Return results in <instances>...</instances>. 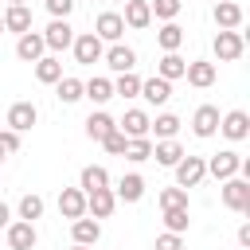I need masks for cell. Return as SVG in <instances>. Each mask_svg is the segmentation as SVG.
Returning <instances> with one entry per match:
<instances>
[{
  "mask_svg": "<svg viewBox=\"0 0 250 250\" xmlns=\"http://www.w3.org/2000/svg\"><path fill=\"white\" fill-rule=\"evenodd\" d=\"M219 184H223V207H230L238 215H250V180L230 176V180H219Z\"/></svg>",
  "mask_w": 250,
  "mask_h": 250,
  "instance_id": "1",
  "label": "cell"
},
{
  "mask_svg": "<svg viewBox=\"0 0 250 250\" xmlns=\"http://www.w3.org/2000/svg\"><path fill=\"white\" fill-rule=\"evenodd\" d=\"M172 172H176V184L180 188H199L203 184V176H207V160L203 156H180L176 164H172Z\"/></svg>",
  "mask_w": 250,
  "mask_h": 250,
  "instance_id": "2",
  "label": "cell"
},
{
  "mask_svg": "<svg viewBox=\"0 0 250 250\" xmlns=\"http://www.w3.org/2000/svg\"><path fill=\"white\" fill-rule=\"evenodd\" d=\"M211 51H215L219 62H238L242 51H246V39H242V31H215Z\"/></svg>",
  "mask_w": 250,
  "mask_h": 250,
  "instance_id": "3",
  "label": "cell"
},
{
  "mask_svg": "<svg viewBox=\"0 0 250 250\" xmlns=\"http://www.w3.org/2000/svg\"><path fill=\"white\" fill-rule=\"evenodd\" d=\"M4 238H8V250H35L39 230H35V223H27V219H12V223L4 227Z\"/></svg>",
  "mask_w": 250,
  "mask_h": 250,
  "instance_id": "4",
  "label": "cell"
},
{
  "mask_svg": "<svg viewBox=\"0 0 250 250\" xmlns=\"http://www.w3.org/2000/svg\"><path fill=\"white\" fill-rule=\"evenodd\" d=\"M70 51H74V62H82V66H94V62H102V51H105V43H102L94 31H82V35H74Z\"/></svg>",
  "mask_w": 250,
  "mask_h": 250,
  "instance_id": "5",
  "label": "cell"
},
{
  "mask_svg": "<svg viewBox=\"0 0 250 250\" xmlns=\"http://www.w3.org/2000/svg\"><path fill=\"white\" fill-rule=\"evenodd\" d=\"M39 35H43V43H47L51 55L70 51V43H74V27H70V20H51L47 31H39Z\"/></svg>",
  "mask_w": 250,
  "mask_h": 250,
  "instance_id": "6",
  "label": "cell"
},
{
  "mask_svg": "<svg viewBox=\"0 0 250 250\" xmlns=\"http://www.w3.org/2000/svg\"><path fill=\"white\" fill-rule=\"evenodd\" d=\"M238 168H242V156L234 148H223V152L207 156V176H215V180H230V176H238Z\"/></svg>",
  "mask_w": 250,
  "mask_h": 250,
  "instance_id": "7",
  "label": "cell"
},
{
  "mask_svg": "<svg viewBox=\"0 0 250 250\" xmlns=\"http://www.w3.org/2000/svg\"><path fill=\"white\" fill-rule=\"evenodd\" d=\"M211 16H215V27H219V31H238L242 20H246L242 4H234V0H215Z\"/></svg>",
  "mask_w": 250,
  "mask_h": 250,
  "instance_id": "8",
  "label": "cell"
},
{
  "mask_svg": "<svg viewBox=\"0 0 250 250\" xmlns=\"http://www.w3.org/2000/svg\"><path fill=\"white\" fill-rule=\"evenodd\" d=\"M94 35H98L102 43H121V35H125V20H121V12H98V20H94Z\"/></svg>",
  "mask_w": 250,
  "mask_h": 250,
  "instance_id": "9",
  "label": "cell"
},
{
  "mask_svg": "<svg viewBox=\"0 0 250 250\" xmlns=\"http://www.w3.org/2000/svg\"><path fill=\"white\" fill-rule=\"evenodd\" d=\"M102 62H105L113 74H125V70H133V66H137V51H133V47H125V43H109V47L102 51Z\"/></svg>",
  "mask_w": 250,
  "mask_h": 250,
  "instance_id": "10",
  "label": "cell"
},
{
  "mask_svg": "<svg viewBox=\"0 0 250 250\" xmlns=\"http://www.w3.org/2000/svg\"><path fill=\"white\" fill-rule=\"evenodd\" d=\"M35 121H39V109H35V102H12V105H8V117H4V125H8V129H16V133H27Z\"/></svg>",
  "mask_w": 250,
  "mask_h": 250,
  "instance_id": "11",
  "label": "cell"
},
{
  "mask_svg": "<svg viewBox=\"0 0 250 250\" xmlns=\"http://www.w3.org/2000/svg\"><path fill=\"white\" fill-rule=\"evenodd\" d=\"M219 133H223L227 141H246V137H250V113H246V109L223 113V117H219Z\"/></svg>",
  "mask_w": 250,
  "mask_h": 250,
  "instance_id": "12",
  "label": "cell"
},
{
  "mask_svg": "<svg viewBox=\"0 0 250 250\" xmlns=\"http://www.w3.org/2000/svg\"><path fill=\"white\" fill-rule=\"evenodd\" d=\"M184 78H188V86H195V90H207V86H215L219 70H215V62H207V59H191V62L184 66Z\"/></svg>",
  "mask_w": 250,
  "mask_h": 250,
  "instance_id": "13",
  "label": "cell"
},
{
  "mask_svg": "<svg viewBox=\"0 0 250 250\" xmlns=\"http://www.w3.org/2000/svg\"><path fill=\"white\" fill-rule=\"evenodd\" d=\"M113 211H117V195H113V188L86 191V215H94V219H109Z\"/></svg>",
  "mask_w": 250,
  "mask_h": 250,
  "instance_id": "14",
  "label": "cell"
},
{
  "mask_svg": "<svg viewBox=\"0 0 250 250\" xmlns=\"http://www.w3.org/2000/svg\"><path fill=\"white\" fill-rule=\"evenodd\" d=\"M219 117H223V113H219V105H199V109L191 113V133H195V137H203V141H207V137H215V133H219Z\"/></svg>",
  "mask_w": 250,
  "mask_h": 250,
  "instance_id": "15",
  "label": "cell"
},
{
  "mask_svg": "<svg viewBox=\"0 0 250 250\" xmlns=\"http://www.w3.org/2000/svg\"><path fill=\"white\" fill-rule=\"evenodd\" d=\"M70 234H74L78 246H98V238H102V219H94V215L70 219Z\"/></svg>",
  "mask_w": 250,
  "mask_h": 250,
  "instance_id": "16",
  "label": "cell"
},
{
  "mask_svg": "<svg viewBox=\"0 0 250 250\" xmlns=\"http://www.w3.org/2000/svg\"><path fill=\"white\" fill-rule=\"evenodd\" d=\"M137 98H145L148 105H164V102L172 98V82H168V78H160V74L141 78V94H137Z\"/></svg>",
  "mask_w": 250,
  "mask_h": 250,
  "instance_id": "17",
  "label": "cell"
},
{
  "mask_svg": "<svg viewBox=\"0 0 250 250\" xmlns=\"http://www.w3.org/2000/svg\"><path fill=\"white\" fill-rule=\"evenodd\" d=\"M113 195H117V203H137V199H145V176H141V172H125V176L117 180Z\"/></svg>",
  "mask_w": 250,
  "mask_h": 250,
  "instance_id": "18",
  "label": "cell"
},
{
  "mask_svg": "<svg viewBox=\"0 0 250 250\" xmlns=\"http://www.w3.org/2000/svg\"><path fill=\"white\" fill-rule=\"evenodd\" d=\"M59 215L62 219H82L86 215V191L82 188H62L59 191Z\"/></svg>",
  "mask_w": 250,
  "mask_h": 250,
  "instance_id": "19",
  "label": "cell"
},
{
  "mask_svg": "<svg viewBox=\"0 0 250 250\" xmlns=\"http://www.w3.org/2000/svg\"><path fill=\"white\" fill-rule=\"evenodd\" d=\"M121 20H125V27H133V31H145V27L152 23V8H148V0H125V12H121Z\"/></svg>",
  "mask_w": 250,
  "mask_h": 250,
  "instance_id": "20",
  "label": "cell"
},
{
  "mask_svg": "<svg viewBox=\"0 0 250 250\" xmlns=\"http://www.w3.org/2000/svg\"><path fill=\"white\" fill-rule=\"evenodd\" d=\"M4 31H12V35L31 31V8L27 4H8L4 8Z\"/></svg>",
  "mask_w": 250,
  "mask_h": 250,
  "instance_id": "21",
  "label": "cell"
},
{
  "mask_svg": "<svg viewBox=\"0 0 250 250\" xmlns=\"http://www.w3.org/2000/svg\"><path fill=\"white\" fill-rule=\"evenodd\" d=\"M16 55H20L23 62H35V59H43V55H47V43H43V35H39V31H23V35L16 39Z\"/></svg>",
  "mask_w": 250,
  "mask_h": 250,
  "instance_id": "22",
  "label": "cell"
},
{
  "mask_svg": "<svg viewBox=\"0 0 250 250\" xmlns=\"http://www.w3.org/2000/svg\"><path fill=\"white\" fill-rule=\"evenodd\" d=\"M113 129H117V121H113L105 109H94V113L86 117V137H90V141H98V145H102Z\"/></svg>",
  "mask_w": 250,
  "mask_h": 250,
  "instance_id": "23",
  "label": "cell"
},
{
  "mask_svg": "<svg viewBox=\"0 0 250 250\" xmlns=\"http://www.w3.org/2000/svg\"><path fill=\"white\" fill-rule=\"evenodd\" d=\"M148 113L145 109H125V117L117 121V129L125 133V137H148Z\"/></svg>",
  "mask_w": 250,
  "mask_h": 250,
  "instance_id": "24",
  "label": "cell"
},
{
  "mask_svg": "<svg viewBox=\"0 0 250 250\" xmlns=\"http://www.w3.org/2000/svg\"><path fill=\"white\" fill-rule=\"evenodd\" d=\"M31 66H35V78H39L43 86H55V82L62 78V62H59V55H43V59H35Z\"/></svg>",
  "mask_w": 250,
  "mask_h": 250,
  "instance_id": "25",
  "label": "cell"
},
{
  "mask_svg": "<svg viewBox=\"0 0 250 250\" xmlns=\"http://www.w3.org/2000/svg\"><path fill=\"white\" fill-rule=\"evenodd\" d=\"M180 117L176 113H156L152 121H148V137H156V141H168V137H176L180 133Z\"/></svg>",
  "mask_w": 250,
  "mask_h": 250,
  "instance_id": "26",
  "label": "cell"
},
{
  "mask_svg": "<svg viewBox=\"0 0 250 250\" xmlns=\"http://www.w3.org/2000/svg\"><path fill=\"white\" fill-rule=\"evenodd\" d=\"M180 156H184V145H180L176 137H168V141H152V160H156V164L172 168Z\"/></svg>",
  "mask_w": 250,
  "mask_h": 250,
  "instance_id": "27",
  "label": "cell"
},
{
  "mask_svg": "<svg viewBox=\"0 0 250 250\" xmlns=\"http://www.w3.org/2000/svg\"><path fill=\"white\" fill-rule=\"evenodd\" d=\"M82 98H90L94 105H105L113 98V78H90V82H82Z\"/></svg>",
  "mask_w": 250,
  "mask_h": 250,
  "instance_id": "28",
  "label": "cell"
},
{
  "mask_svg": "<svg viewBox=\"0 0 250 250\" xmlns=\"http://www.w3.org/2000/svg\"><path fill=\"white\" fill-rule=\"evenodd\" d=\"M184 59H180V51H164L160 55V62H156V74L160 78H168V82H176V78H184Z\"/></svg>",
  "mask_w": 250,
  "mask_h": 250,
  "instance_id": "29",
  "label": "cell"
},
{
  "mask_svg": "<svg viewBox=\"0 0 250 250\" xmlns=\"http://www.w3.org/2000/svg\"><path fill=\"white\" fill-rule=\"evenodd\" d=\"M55 98H59L62 105H74V102H82V78H70V74H62V78L55 82Z\"/></svg>",
  "mask_w": 250,
  "mask_h": 250,
  "instance_id": "30",
  "label": "cell"
},
{
  "mask_svg": "<svg viewBox=\"0 0 250 250\" xmlns=\"http://www.w3.org/2000/svg\"><path fill=\"white\" fill-rule=\"evenodd\" d=\"M121 156H125V160H133V164H145V160H152V137H129Z\"/></svg>",
  "mask_w": 250,
  "mask_h": 250,
  "instance_id": "31",
  "label": "cell"
},
{
  "mask_svg": "<svg viewBox=\"0 0 250 250\" xmlns=\"http://www.w3.org/2000/svg\"><path fill=\"white\" fill-rule=\"evenodd\" d=\"M78 188L82 191H98V188H109V172L102 164H86L82 176H78Z\"/></svg>",
  "mask_w": 250,
  "mask_h": 250,
  "instance_id": "32",
  "label": "cell"
},
{
  "mask_svg": "<svg viewBox=\"0 0 250 250\" xmlns=\"http://www.w3.org/2000/svg\"><path fill=\"white\" fill-rule=\"evenodd\" d=\"M156 43H160V51H180V47H184V27H180L176 20H168V23L156 31Z\"/></svg>",
  "mask_w": 250,
  "mask_h": 250,
  "instance_id": "33",
  "label": "cell"
},
{
  "mask_svg": "<svg viewBox=\"0 0 250 250\" xmlns=\"http://www.w3.org/2000/svg\"><path fill=\"white\" fill-rule=\"evenodd\" d=\"M43 195H35V191H27L20 203H16V219H27V223H35V219H43Z\"/></svg>",
  "mask_w": 250,
  "mask_h": 250,
  "instance_id": "34",
  "label": "cell"
},
{
  "mask_svg": "<svg viewBox=\"0 0 250 250\" xmlns=\"http://www.w3.org/2000/svg\"><path fill=\"white\" fill-rule=\"evenodd\" d=\"M188 227H191L188 207H164V230H172V234H188Z\"/></svg>",
  "mask_w": 250,
  "mask_h": 250,
  "instance_id": "35",
  "label": "cell"
},
{
  "mask_svg": "<svg viewBox=\"0 0 250 250\" xmlns=\"http://www.w3.org/2000/svg\"><path fill=\"white\" fill-rule=\"evenodd\" d=\"M137 94H141V78L133 70H125V74L113 78V98H137Z\"/></svg>",
  "mask_w": 250,
  "mask_h": 250,
  "instance_id": "36",
  "label": "cell"
},
{
  "mask_svg": "<svg viewBox=\"0 0 250 250\" xmlns=\"http://www.w3.org/2000/svg\"><path fill=\"white\" fill-rule=\"evenodd\" d=\"M148 8H152V20H176L180 16V8H184V0H148Z\"/></svg>",
  "mask_w": 250,
  "mask_h": 250,
  "instance_id": "37",
  "label": "cell"
},
{
  "mask_svg": "<svg viewBox=\"0 0 250 250\" xmlns=\"http://www.w3.org/2000/svg\"><path fill=\"white\" fill-rule=\"evenodd\" d=\"M164 207H188V188H180V184L164 188V191H160V211H164Z\"/></svg>",
  "mask_w": 250,
  "mask_h": 250,
  "instance_id": "38",
  "label": "cell"
},
{
  "mask_svg": "<svg viewBox=\"0 0 250 250\" xmlns=\"http://www.w3.org/2000/svg\"><path fill=\"white\" fill-rule=\"evenodd\" d=\"M43 4H47L51 20H70V12H74V4H78V0H43Z\"/></svg>",
  "mask_w": 250,
  "mask_h": 250,
  "instance_id": "39",
  "label": "cell"
},
{
  "mask_svg": "<svg viewBox=\"0 0 250 250\" xmlns=\"http://www.w3.org/2000/svg\"><path fill=\"white\" fill-rule=\"evenodd\" d=\"M125 141H129V137H125L121 129H113V133H109V137H105L102 145H105V152H113V156H121V152H125Z\"/></svg>",
  "mask_w": 250,
  "mask_h": 250,
  "instance_id": "40",
  "label": "cell"
},
{
  "mask_svg": "<svg viewBox=\"0 0 250 250\" xmlns=\"http://www.w3.org/2000/svg\"><path fill=\"white\" fill-rule=\"evenodd\" d=\"M156 250H184V234H172V230L156 234Z\"/></svg>",
  "mask_w": 250,
  "mask_h": 250,
  "instance_id": "41",
  "label": "cell"
},
{
  "mask_svg": "<svg viewBox=\"0 0 250 250\" xmlns=\"http://www.w3.org/2000/svg\"><path fill=\"white\" fill-rule=\"evenodd\" d=\"M0 145H4V152L12 156V152H20V133L16 129H0Z\"/></svg>",
  "mask_w": 250,
  "mask_h": 250,
  "instance_id": "42",
  "label": "cell"
},
{
  "mask_svg": "<svg viewBox=\"0 0 250 250\" xmlns=\"http://www.w3.org/2000/svg\"><path fill=\"white\" fill-rule=\"evenodd\" d=\"M238 246H246V250H250V223H242V227H238Z\"/></svg>",
  "mask_w": 250,
  "mask_h": 250,
  "instance_id": "43",
  "label": "cell"
},
{
  "mask_svg": "<svg viewBox=\"0 0 250 250\" xmlns=\"http://www.w3.org/2000/svg\"><path fill=\"white\" fill-rule=\"evenodd\" d=\"M8 223H12V207H8V203H4V199H0V230H4V227H8Z\"/></svg>",
  "mask_w": 250,
  "mask_h": 250,
  "instance_id": "44",
  "label": "cell"
},
{
  "mask_svg": "<svg viewBox=\"0 0 250 250\" xmlns=\"http://www.w3.org/2000/svg\"><path fill=\"white\" fill-rule=\"evenodd\" d=\"M4 160H8V152H4V145H0V164H4Z\"/></svg>",
  "mask_w": 250,
  "mask_h": 250,
  "instance_id": "45",
  "label": "cell"
},
{
  "mask_svg": "<svg viewBox=\"0 0 250 250\" xmlns=\"http://www.w3.org/2000/svg\"><path fill=\"white\" fill-rule=\"evenodd\" d=\"M70 250H94V246H78V242H74V246H70Z\"/></svg>",
  "mask_w": 250,
  "mask_h": 250,
  "instance_id": "46",
  "label": "cell"
},
{
  "mask_svg": "<svg viewBox=\"0 0 250 250\" xmlns=\"http://www.w3.org/2000/svg\"><path fill=\"white\" fill-rule=\"evenodd\" d=\"M8 4H27V0H8Z\"/></svg>",
  "mask_w": 250,
  "mask_h": 250,
  "instance_id": "47",
  "label": "cell"
},
{
  "mask_svg": "<svg viewBox=\"0 0 250 250\" xmlns=\"http://www.w3.org/2000/svg\"><path fill=\"white\" fill-rule=\"evenodd\" d=\"M0 35H4V16H0Z\"/></svg>",
  "mask_w": 250,
  "mask_h": 250,
  "instance_id": "48",
  "label": "cell"
},
{
  "mask_svg": "<svg viewBox=\"0 0 250 250\" xmlns=\"http://www.w3.org/2000/svg\"><path fill=\"white\" fill-rule=\"evenodd\" d=\"M109 4H125V0H109Z\"/></svg>",
  "mask_w": 250,
  "mask_h": 250,
  "instance_id": "49",
  "label": "cell"
},
{
  "mask_svg": "<svg viewBox=\"0 0 250 250\" xmlns=\"http://www.w3.org/2000/svg\"><path fill=\"white\" fill-rule=\"evenodd\" d=\"M242 250H246V246H242Z\"/></svg>",
  "mask_w": 250,
  "mask_h": 250,
  "instance_id": "50",
  "label": "cell"
},
{
  "mask_svg": "<svg viewBox=\"0 0 250 250\" xmlns=\"http://www.w3.org/2000/svg\"><path fill=\"white\" fill-rule=\"evenodd\" d=\"M211 4H215V0H211Z\"/></svg>",
  "mask_w": 250,
  "mask_h": 250,
  "instance_id": "51",
  "label": "cell"
}]
</instances>
